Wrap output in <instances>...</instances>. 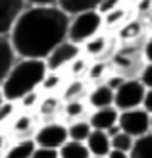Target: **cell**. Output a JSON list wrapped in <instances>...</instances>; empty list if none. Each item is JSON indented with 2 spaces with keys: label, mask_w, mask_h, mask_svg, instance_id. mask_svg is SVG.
<instances>
[{
  "label": "cell",
  "mask_w": 152,
  "mask_h": 158,
  "mask_svg": "<svg viewBox=\"0 0 152 158\" xmlns=\"http://www.w3.org/2000/svg\"><path fill=\"white\" fill-rule=\"evenodd\" d=\"M69 15L58 6H25L10 31L18 58L44 60L68 39Z\"/></svg>",
  "instance_id": "6da1fadb"
},
{
  "label": "cell",
  "mask_w": 152,
  "mask_h": 158,
  "mask_svg": "<svg viewBox=\"0 0 152 158\" xmlns=\"http://www.w3.org/2000/svg\"><path fill=\"white\" fill-rule=\"evenodd\" d=\"M46 72H48V68H46L44 60L18 58L14 62V66L10 68L8 75L4 77V81L0 83L4 98L18 102L27 93L41 91V83H43Z\"/></svg>",
  "instance_id": "7a4b0ae2"
},
{
  "label": "cell",
  "mask_w": 152,
  "mask_h": 158,
  "mask_svg": "<svg viewBox=\"0 0 152 158\" xmlns=\"http://www.w3.org/2000/svg\"><path fill=\"white\" fill-rule=\"evenodd\" d=\"M104 29V18L98 10H89L81 14L69 15V25H68V41L75 44H85L94 35L102 33Z\"/></svg>",
  "instance_id": "3957f363"
},
{
  "label": "cell",
  "mask_w": 152,
  "mask_h": 158,
  "mask_svg": "<svg viewBox=\"0 0 152 158\" xmlns=\"http://www.w3.org/2000/svg\"><path fill=\"white\" fill-rule=\"evenodd\" d=\"M146 87L139 81V77H125L123 83L114 91V106L123 112V110L139 108L142 104Z\"/></svg>",
  "instance_id": "277c9868"
},
{
  "label": "cell",
  "mask_w": 152,
  "mask_h": 158,
  "mask_svg": "<svg viewBox=\"0 0 152 158\" xmlns=\"http://www.w3.org/2000/svg\"><path fill=\"white\" fill-rule=\"evenodd\" d=\"M33 141L37 147H46V148H58L68 141V123L62 120H52V122H41L33 135Z\"/></svg>",
  "instance_id": "5b68a950"
},
{
  "label": "cell",
  "mask_w": 152,
  "mask_h": 158,
  "mask_svg": "<svg viewBox=\"0 0 152 158\" xmlns=\"http://www.w3.org/2000/svg\"><path fill=\"white\" fill-rule=\"evenodd\" d=\"M117 125H119L121 131L129 133V135L135 137V139L145 137L146 133H150V114L142 106L131 108V110H123V112H119Z\"/></svg>",
  "instance_id": "8992f818"
},
{
  "label": "cell",
  "mask_w": 152,
  "mask_h": 158,
  "mask_svg": "<svg viewBox=\"0 0 152 158\" xmlns=\"http://www.w3.org/2000/svg\"><path fill=\"white\" fill-rule=\"evenodd\" d=\"M79 56H83L81 46L66 39V41H62V43L48 54V56L44 58V62H46L48 72H66L71 62L77 60Z\"/></svg>",
  "instance_id": "52a82bcc"
},
{
  "label": "cell",
  "mask_w": 152,
  "mask_h": 158,
  "mask_svg": "<svg viewBox=\"0 0 152 158\" xmlns=\"http://www.w3.org/2000/svg\"><path fill=\"white\" fill-rule=\"evenodd\" d=\"M39 116L35 112H23L19 110L18 116L14 118V122L8 125V135H10L12 141H19V139H33L35 131L39 127Z\"/></svg>",
  "instance_id": "ba28073f"
},
{
  "label": "cell",
  "mask_w": 152,
  "mask_h": 158,
  "mask_svg": "<svg viewBox=\"0 0 152 158\" xmlns=\"http://www.w3.org/2000/svg\"><path fill=\"white\" fill-rule=\"evenodd\" d=\"M25 0H0V35H10L15 19L25 10Z\"/></svg>",
  "instance_id": "9c48e42d"
},
{
  "label": "cell",
  "mask_w": 152,
  "mask_h": 158,
  "mask_svg": "<svg viewBox=\"0 0 152 158\" xmlns=\"http://www.w3.org/2000/svg\"><path fill=\"white\" fill-rule=\"evenodd\" d=\"M62 108H64V98L58 97L56 93H50L41 97V102H39L35 114L39 116L41 122H52L58 120V116H62Z\"/></svg>",
  "instance_id": "30bf717a"
},
{
  "label": "cell",
  "mask_w": 152,
  "mask_h": 158,
  "mask_svg": "<svg viewBox=\"0 0 152 158\" xmlns=\"http://www.w3.org/2000/svg\"><path fill=\"white\" fill-rule=\"evenodd\" d=\"M119 118V110L116 106H106V108H94L89 112L87 120H89L92 129H100V131H108L110 127H114L117 123Z\"/></svg>",
  "instance_id": "8fae6325"
},
{
  "label": "cell",
  "mask_w": 152,
  "mask_h": 158,
  "mask_svg": "<svg viewBox=\"0 0 152 158\" xmlns=\"http://www.w3.org/2000/svg\"><path fill=\"white\" fill-rule=\"evenodd\" d=\"M87 104L91 110L114 106V89H110L104 81L94 83L89 89V94H87Z\"/></svg>",
  "instance_id": "7c38bea8"
},
{
  "label": "cell",
  "mask_w": 152,
  "mask_h": 158,
  "mask_svg": "<svg viewBox=\"0 0 152 158\" xmlns=\"http://www.w3.org/2000/svg\"><path fill=\"white\" fill-rule=\"evenodd\" d=\"M85 145H87V148H89L91 156H106L112 151L110 135L106 131H100V129H92L89 133V137H87Z\"/></svg>",
  "instance_id": "4fadbf2b"
},
{
  "label": "cell",
  "mask_w": 152,
  "mask_h": 158,
  "mask_svg": "<svg viewBox=\"0 0 152 158\" xmlns=\"http://www.w3.org/2000/svg\"><path fill=\"white\" fill-rule=\"evenodd\" d=\"M15 60H18V54H15L14 46L10 43V37L0 35V83L4 81V77L8 75Z\"/></svg>",
  "instance_id": "5bb4252c"
},
{
  "label": "cell",
  "mask_w": 152,
  "mask_h": 158,
  "mask_svg": "<svg viewBox=\"0 0 152 158\" xmlns=\"http://www.w3.org/2000/svg\"><path fill=\"white\" fill-rule=\"evenodd\" d=\"M89 116V104L87 100H64L62 108V122H73V120H83Z\"/></svg>",
  "instance_id": "9a60e30c"
},
{
  "label": "cell",
  "mask_w": 152,
  "mask_h": 158,
  "mask_svg": "<svg viewBox=\"0 0 152 158\" xmlns=\"http://www.w3.org/2000/svg\"><path fill=\"white\" fill-rule=\"evenodd\" d=\"M102 4V0H58L60 10H64L68 15L73 14H81V12H89V10H98Z\"/></svg>",
  "instance_id": "2e32d148"
},
{
  "label": "cell",
  "mask_w": 152,
  "mask_h": 158,
  "mask_svg": "<svg viewBox=\"0 0 152 158\" xmlns=\"http://www.w3.org/2000/svg\"><path fill=\"white\" fill-rule=\"evenodd\" d=\"M35 148H37V145L33 139H19V141H14V143L8 145L2 158H31Z\"/></svg>",
  "instance_id": "e0dca14e"
},
{
  "label": "cell",
  "mask_w": 152,
  "mask_h": 158,
  "mask_svg": "<svg viewBox=\"0 0 152 158\" xmlns=\"http://www.w3.org/2000/svg\"><path fill=\"white\" fill-rule=\"evenodd\" d=\"M108 46H110V39L104 33H98L92 39H89L85 44H81V50H83V54L87 58H100L102 54L106 52Z\"/></svg>",
  "instance_id": "ac0fdd59"
},
{
  "label": "cell",
  "mask_w": 152,
  "mask_h": 158,
  "mask_svg": "<svg viewBox=\"0 0 152 158\" xmlns=\"http://www.w3.org/2000/svg\"><path fill=\"white\" fill-rule=\"evenodd\" d=\"M87 94H89V87L83 79H71L69 83L64 85L60 97L64 100H87Z\"/></svg>",
  "instance_id": "d6986e66"
},
{
  "label": "cell",
  "mask_w": 152,
  "mask_h": 158,
  "mask_svg": "<svg viewBox=\"0 0 152 158\" xmlns=\"http://www.w3.org/2000/svg\"><path fill=\"white\" fill-rule=\"evenodd\" d=\"M58 158H91V152H89V148H87L85 143L68 139L58 148Z\"/></svg>",
  "instance_id": "ffe728a7"
},
{
  "label": "cell",
  "mask_w": 152,
  "mask_h": 158,
  "mask_svg": "<svg viewBox=\"0 0 152 158\" xmlns=\"http://www.w3.org/2000/svg\"><path fill=\"white\" fill-rule=\"evenodd\" d=\"M91 131H92V127H91L87 118L68 122V139H71V141H81V143H85Z\"/></svg>",
  "instance_id": "44dd1931"
},
{
  "label": "cell",
  "mask_w": 152,
  "mask_h": 158,
  "mask_svg": "<svg viewBox=\"0 0 152 158\" xmlns=\"http://www.w3.org/2000/svg\"><path fill=\"white\" fill-rule=\"evenodd\" d=\"M64 72H46L43 83H41V93L43 94H50V93H58L64 89Z\"/></svg>",
  "instance_id": "7402d4cb"
},
{
  "label": "cell",
  "mask_w": 152,
  "mask_h": 158,
  "mask_svg": "<svg viewBox=\"0 0 152 158\" xmlns=\"http://www.w3.org/2000/svg\"><path fill=\"white\" fill-rule=\"evenodd\" d=\"M131 158H152V133L135 139V145L131 148Z\"/></svg>",
  "instance_id": "603a6c76"
},
{
  "label": "cell",
  "mask_w": 152,
  "mask_h": 158,
  "mask_svg": "<svg viewBox=\"0 0 152 158\" xmlns=\"http://www.w3.org/2000/svg\"><path fill=\"white\" fill-rule=\"evenodd\" d=\"M18 112H19L18 102L4 98V102L0 104V129H8V125L14 122V118L18 116Z\"/></svg>",
  "instance_id": "cb8c5ba5"
},
{
  "label": "cell",
  "mask_w": 152,
  "mask_h": 158,
  "mask_svg": "<svg viewBox=\"0 0 152 158\" xmlns=\"http://www.w3.org/2000/svg\"><path fill=\"white\" fill-rule=\"evenodd\" d=\"M110 141H112V148L125 151V152H131V148H133V145H135V137H131L129 133H125V131L116 133L114 137H110Z\"/></svg>",
  "instance_id": "d4e9b609"
},
{
  "label": "cell",
  "mask_w": 152,
  "mask_h": 158,
  "mask_svg": "<svg viewBox=\"0 0 152 158\" xmlns=\"http://www.w3.org/2000/svg\"><path fill=\"white\" fill-rule=\"evenodd\" d=\"M104 18V27H114V25H119V23H123L125 18H127V10H125V4L119 6V8H114V10H110L108 14H102Z\"/></svg>",
  "instance_id": "484cf974"
},
{
  "label": "cell",
  "mask_w": 152,
  "mask_h": 158,
  "mask_svg": "<svg viewBox=\"0 0 152 158\" xmlns=\"http://www.w3.org/2000/svg\"><path fill=\"white\" fill-rule=\"evenodd\" d=\"M41 97H43V93H41V91L27 93L23 98H19V100H18L19 110H23V112H35L37 106H39V102H41Z\"/></svg>",
  "instance_id": "4316f807"
},
{
  "label": "cell",
  "mask_w": 152,
  "mask_h": 158,
  "mask_svg": "<svg viewBox=\"0 0 152 158\" xmlns=\"http://www.w3.org/2000/svg\"><path fill=\"white\" fill-rule=\"evenodd\" d=\"M89 62H87V58L85 56H79L77 60H73V62H71V64H69V68L66 69V72L71 75V77H73V79H81L83 75H87V72H89Z\"/></svg>",
  "instance_id": "83f0119b"
},
{
  "label": "cell",
  "mask_w": 152,
  "mask_h": 158,
  "mask_svg": "<svg viewBox=\"0 0 152 158\" xmlns=\"http://www.w3.org/2000/svg\"><path fill=\"white\" fill-rule=\"evenodd\" d=\"M139 81L146 87V89H152V62H145L139 72Z\"/></svg>",
  "instance_id": "f1b7e54d"
},
{
  "label": "cell",
  "mask_w": 152,
  "mask_h": 158,
  "mask_svg": "<svg viewBox=\"0 0 152 158\" xmlns=\"http://www.w3.org/2000/svg\"><path fill=\"white\" fill-rule=\"evenodd\" d=\"M104 72H106V64H104V62H94V64L89 66L87 77H91L92 81H98V83H100V79H102ZM102 81H104V79H102Z\"/></svg>",
  "instance_id": "f546056e"
},
{
  "label": "cell",
  "mask_w": 152,
  "mask_h": 158,
  "mask_svg": "<svg viewBox=\"0 0 152 158\" xmlns=\"http://www.w3.org/2000/svg\"><path fill=\"white\" fill-rule=\"evenodd\" d=\"M31 158H58L56 148H46V147H37Z\"/></svg>",
  "instance_id": "4dcf8cb0"
},
{
  "label": "cell",
  "mask_w": 152,
  "mask_h": 158,
  "mask_svg": "<svg viewBox=\"0 0 152 158\" xmlns=\"http://www.w3.org/2000/svg\"><path fill=\"white\" fill-rule=\"evenodd\" d=\"M125 4V0H102V4L98 8V12L100 14H108L110 10H114V8H119V6H123Z\"/></svg>",
  "instance_id": "1f68e13d"
},
{
  "label": "cell",
  "mask_w": 152,
  "mask_h": 158,
  "mask_svg": "<svg viewBox=\"0 0 152 158\" xmlns=\"http://www.w3.org/2000/svg\"><path fill=\"white\" fill-rule=\"evenodd\" d=\"M123 79H125V77H123L121 73H112V75H110V77H108V79H106L104 83H106V85L110 87V89H114V91H116L117 87L123 83Z\"/></svg>",
  "instance_id": "d6a6232c"
},
{
  "label": "cell",
  "mask_w": 152,
  "mask_h": 158,
  "mask_svg": "<svg viewBox=\"0 0 152 158\" xmlns=\"http://www.w3.org/2000/svg\"><path fill=\"white\" fill-rule=\"evenodd\" d=\"M10 143H12V139H10V135H8V131L0 129V158L4 156V152H6V148H8Z\"/></svg>",
  "instance_id": "836d02e7"
},
{
  "label": "cell",
  "mask_w": 152,
  "mask_h": 158,
  "mask_svg": "<svg viewBox=\"0 0 152 158\" xmlns=\"http://www.w3.org/2000/svg\"><path fill=\"white\" fill-rule=\"evenodd\" d=\"M142 58H145V62H152V35L142 44Z\"/></svg>",
  "instance_id": "e575fe53"
},
{
  "label": "cell",
  "mask_w": 152,
  "mask_h": 158,
  "mask_svg": "<svg viewBox=\"0 0 152 158\" xmlns=\"http://www.w3.org/2000/svg\"><path fill=\"white\" fill-rule=\"evenodd\" d=\"M142 108L146 110L148 114H152V89H146L145 91V97H142Z\"/></svg>",
  "instance_id": "d590c367"
},
{
  "label": "cell",
  "mask_w": 152,
  "mask_h": 158,
  "mask_svg": "<svg viewBox=\"0 0 152 158\" xmlns=\"http://www.w3.org/2000/svg\"><path fill=\"white\" fill-rule=\"evenodd\" d=\"M27 6H56L58 0H25Z\"/></svg>",
  "instance_id": "8d00e7d4"
},
{
  "label": "cell",
  "mask_w": 152,
  "mask_h": 158,
  "mask_svg": "<svg viewBox=\"0 0 152 158\" xmlns=\"http://www.w3.org/2000/svg\"><path fill=\"white\" fill-rule=\"evenodd\" d=\"M106 158H131V152H125V151H117V148H112V151L106 154Z\"/></svg>",
  "instance_id": "74e56055"
},
{
  "label": "cell",
  "mask_w": 152,
  "mask_h": 158,
  "mask_svg": "<svg viewBox=\"0 0 152 158\" xmlns=\"http://www.w3.org/2000/svg\"><path fill=\"white\" fill-rule=\"evenodd\" d=\"M4 102V94H2V89H0V104Z\"/></svg>",
  "instance_id": "f35d334b"
},
{
  "label": "cell",
  "mask_w": 152,
  "mask_h": 158,
  "mask_svg": "<svg viewBox=\"0 0 152 158\" xmlns=\"http://www.w3.org/2000/svg\"><path fill=\"white\" fill-rule=\"evenodd\" d=\"M150 133H152V114H150Z\"/></svg>",
  "instance_id": "ab89813d"
},
{
  "label": "cell",
  "mask_w": 152,
  "mask_h": 158,
  "mask_svg": "<svg viewBox=\"0 0 152 158\" xmlns=\"http://www.w3.org/2000/svg\"><path fill=\"white\" fill-rule=\"evenodd\" d=\"M91 158H106V156H91Z\"/></svg>",
  "instance_id": "60d3db41"
},
{
  "label": "cell",
  "mask_w": 152,
  "mask_h": 158,
  "mask_svg": "<svg viewBox=\"0 0 152 158\" xmlns=\"http://www.w3.org/2000/svg\"><path fill=\"white\" fill-rule=\"evenodd\" d=\"M125 2H133V0H125Z\"/></svg>",
  "instance_id": "b9f144b4"
}]
</instances>
